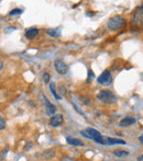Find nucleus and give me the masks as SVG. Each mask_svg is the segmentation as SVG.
Returning <instances> with one entry per match:
<instances>
[{"instance_id": "nucleus-1", "label": "nucleus", "mask_w": 143, "mask_h": 161, "mask_svg": "<svg viewBox=\"0 0 143 161\" xmlns=\"http://www.w3.org/2000/svg\"><path fill=\"white\" fill-rule=\"evenodd\" d=\"M127 24V21L123 16H113L109 18L107 21V26L111 31H118L123 29Z\"/></svg>"}, {"instance_id": "nucleus-2", "label": "nucleus", "mask_w": 143, "mask_h": 161, "mask_svg": "<svg viewBox=\"0 0 143 161\" xmlns=\"http://www.w3.org/2000/svg\"><path fill=\"white\" fill-rule=\"evenodd\" d=\"M97 98H98L99 101L104 104H113L118 101V98H117L115 93L110 90H106V89L100 91L98 93Z\"/></svg>"}, {"instance_id": "nucleus-3", "label": "nucleus", "mask_w": 143, "mask_h": 161, "mask_svg": "<svg viewBox=\"0 0 143 161\" xmlns=\"http://www.w3.org/2000/svg\"><path fill=\"white\" fill-rule=\"evenodd\" d=\"M131 25L134 27L143 26V5L138 7L132 14V21Z\"/></svg>"}, {"instance_id": "nucleus-4", "label": "nucleus", "mask_w": 143, "mask_h": 161, "mask_svg": "<svg viewBox=\"0 0 143 161\" xmlns=\"http://www.w3.org/2000/svg\"><path fill=\"white\" fill-rule=\"evenodd\" d=\"M97 81H98L99 85L102 86H109L111 85V81H112V77H111V72L110 70L106 69L101 72V75L97 78Z\"/></svg>"}, {"instance_id": "nucleus-5", "label": "nucleus", "mask_w": 143, "mask_h": 161, "mask_svg": "<svg viewBox=\"0 0 143 161\" xmlns=\"http://www.w3.org/2000/svg\"><path fill=\"white\" fill-rule=\"evenodd\" d=\"M43 99H44V105H45V112H46V115H49V116L52 117V116L55 115V112H56V107H55L54 104L51 103L46 98H44L43 96Z\"/></svg>"}, {"instance_id": "nucleus-6", "label": "nucleus", "mask_w": 143, "mask_h": 161, "mask_svg": "<svg viewBox=\"0 0 143 161\" xmlns=\"http://www.w3.org/2000/svg\"><path fill=\"white\" fill-rule=\"evenodd\" d=\"M54 67H55V69H56V71H57L60 75L66 74V71H67V65L64 63L63 60H61V59L55 60V61H54Z\"/></svg>"}, {"instance_id": "nucleus-7", "label": "nucleus", "mask_w": 143, "mask_h": 161, "mask_svg": "<svg viewBox=\"0 0 143 161\" xmlns=\"http://www.w3.org/2000/svg\"><path fill=\"white\" fill-rule=\"evenodd\" d=\"M64 122V117L62 114H55L54 116L50 118V125L53 126V127H57L61 126Z\"/></svg>"}, {"instance_id": "nucleus-8", "label": "nucleus", "mask_w": 143, "mask_h": 161, "mask_svg": "<svg viewBox=\"0 0 143 161\" xmlns=\"http://www.w3.org/2000/svg\"><path fill=\"white\" fill-rule=\"evenodd\" d=\"M38 35V30L36 27H29L25 30V37L28 40H34Z\"/></svg>"}, {"instance_id": "nucleus-9", "label": "nucleus", "mask_w": 143, "mask_h": 161, "mask_svg": "<svg viewBox=\"0 0 143 161\" xmlns=\"http://www.w3.org/2000/svg\"><path fill=\"white\" fill-rule=\"evenodd\" d=\"M134 123H135V118L132 117V116H128V117L121 120L119 125H120V127H128L130 125H133Z\"/></svg>"}, {"instance_id": "nucleus-10", "label": "nucleus", "mask_w": 143, "mask_h": 161, "mask_svg": "<svg viewBox=\"0 0 143 161\" xmlns=\"http://www.w3.org/2000/svg\"><path fill=\"white\" fill-rule=\"evenodd\" d=\"M86 133H87V135L89 136V138H91V139H94V140L98 139L99 137L101 136V134H100L98 131H96V129H94V128H87L86 129Z\"/></svg>"}, {"instance_id": "nucleus-11", "label": "nucleus", "mask_w": 143, "mask_h": 161, "mask_svg": "<svg viewBox=\"0 0 143 161\" xmlns=\"http://www.w3.org/2000/svg\"><path fill=\"white\" fill-rule=\"evenodd\" d=\"M55 155H56V151H55L54 149H52V148H50V149H46L45 151H43L42 157H43L44 159H46V160H50V159L54 158Z\"/></svg>"}, {"instance_id": "nucleus-12", "label": "nucleus", "mask_w": 143, "mask_h": 161, "mask_svg": "<svg viewBox=\"0 0 143 161\" xmlns=\"http://www.w3.org/2000/svg\"><path fill=\"white\" fill-rule=\"evenodd\" d=\"M66 142H68L69 145L72 146H76V147H80V146H84V142H82V140L80 139H77V138H72V137H67L66 138Z\"/></svg>"}, {"instance_id": "nucleus-13", "label": "nucleus", "mask_w": 143, "mask_h": 161, "mask_svg": "<svg viewBox=\"0 0 143 161\" xmlns=\"http://www.w3.org/2000/svg\"><path fill=\"white\" fill-rule=\"evenodd\" d=\"M113 155H115L116 157H118V158H123V157L129 156V151L123 150V149H116V150L113 151Z\"/></svg>"}, {"instance_id": "nucleus-14", "label": "nucleus", "mask_w": 143, "mask_h": 161, "mask_svg": "<svg viewBox=\"0 0 143 161\" xmlns=\"http://www.w3.org/2000/svg\"><path fill=\"white\" fill-rule=\"evenodd\" d=\"M46 33L52 37H58L61 35L60 29H49V30H46Z\"/></svg>"}, {"instance_id": "nucleus-15", "label": "nucleus", "mask_w": 143, "mask_h": 161, "mask_svg": "<svg viewBox=\"0 0 143 161\" xmlns=\"http://www.w3.org/2000/svg\"><path fill=\"white\" fill-rule=\"evenodd\" d=\"M50 90H51L53 96H54L56 100H60L61 96L57 94V91H56V89H55V82H51V83H50Z\"/></svg>"}, {"instance_id": "nucleus-16", "label": "nucleus", "mask_w": 143, "mask_h": 161, "mask_svg": "<svg viewBox=\"0 0 143 161\" xmlns=\"http://www.w3.org/2000/svg\"><path fill=\"white\" fill-rule=\"evenodd\" d=\"M6 126H7V124H6L5 118H3L2 115H0V131H3V129H6Z\"/></svg>"}, {"instance_id": "nucleus-17", "label": "nucleus", "mask_w": 143, "mask_h": 161, "mask_svg": "<svg viewBox=\"0 0 143 161\" xmlns=\"http://www.w3.org/2000/svg\"><path fill=\"white\" fill-rule=\"evenodd\" d=\"M22 13V10L21 9H13V10L10 11V13H9V16H18V14H21Z\"/></svg>"}, {"instance_id": "nucleus-18", "label": "nucleus", "mask_w": 143, "mask_h": 161, "mask_svg": "<svg viewBox=\"0 0 143 161\" xmlns=\"http://www.w3.org/2000/svg\"><path fill=\"white\" fill-rule=\"evenodd\" d=\"M43 81H44V83H49L50 82V74L44 72L43 74Z\"/></svg>"}, {"instance_id": "nucleus-19", "label": "nucleus", "mask_w": 143, "mask_h": 161, "mask_svg": "<svg viewBox=\"0 0 143 161\" xmlns=\"http://www.w3.org/2000/svg\"><path fill=\"white\" fill-rule=\"evenodd\" d=\"M61 161H76L74 158H71V157H67V156H65V157H62L61 158Z\"/></svg>"}, {"instance_id": "nucleus-20", "label": "nucleus", "mask_w": 143, "mask_h": 161, "mask_svg": "<svg viewBox=\"0 0 143 161\" xmlns=\"http://www.w3.org/2000/svg\"><path fill=\"white\" fill-rule=\"evenodd\" d=\"M16 30V27L14 26H11V27H7V29H5V33H10L12 32V31Z\"/></svg>"}, {"instance_id": "nucleus-21", "label": "nucleus", "mask_w": 143, "mask_h": 161, "mask_svg": "<svg viewBox=\"0 0 143 161\" xmlns=\"http://www.w3.org/2000/svg\"><path fill=\"white\" fill-rule=\"evenodd\" d=\"M94 77H95V76H94V72H93V70H88V80H89V79H93V78H94Z\"/></svg>"}, {"instance_id": "nucleus-22", "label": "nucleus", "mask_w": 143, "mask_h": 161, "mask_svg": "<svg viewBox=\"0 0 143 161\" xmlns=\"http://www.w3.org/2000/svg\"><path fill=\"white\" fill-rule=\"evenodd\" d=\"M60 90H61V93H62V94H63V96H64V94H65V88H64L63 87V86H61V87H60Z\"/></svg>"}, {"instance_id": "nucleus-23", "label": "nucleus", "mask_w": 143, "mask_h": 161, "mask_svg": "<svg viewBox=\"0 0 143 161\" xmlns=\"http://www.w3.org/2000/svg\"><path fill=\"white\" fill-rule=\"evenodd\" d=\"M138 161H143V155H141V156L138 157Z\"/></svg>"}, {"instance_id": "nucleus-24", "label": "nucleus", "mask_w": 143, "mask_h": 161, "mask_svg": "<svg viewBox=\"0 0 143 161\" xmlns=\"http://www.w3.org/2000/svg\"><path fill=\"white\" fill-rule=\"evenodd\" d=\"M2 68H3V63L1 61V60H0V70H1Z\"/></svg>"}, {"instance_id": "nucleus-25", "label": "nucleus", "mask_w": 143, "mask_h": 161, "mask_svg": "<svg viewBox=\"0 0 143 161\" xmlns=\"http://www.w3.org/2000/svg\"><path fill=\"white\" fill-rule=\"evenodd\" d=\"M139 140H140V142H143V134H142V135H141V136H140V137H139Z\"/></svg>"}, {"instance_id": "nucleus-26", "label": "nucleus", "mask_w": 143, "mask_h": 161, "mask_svg": "<svg viewBox=\"0 0 143 161\" xmlns=\"http://www.w3.org/2000/svg\"><path fill=\"white\" fill-rule=\"evenodd\" d=\"M87 16H94L93 12H87Z\"/></svg>"}]
</instances>
